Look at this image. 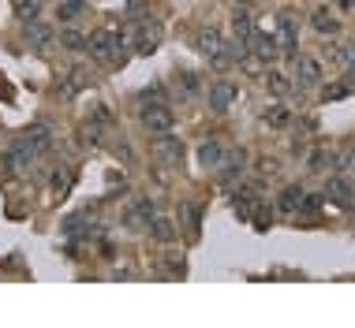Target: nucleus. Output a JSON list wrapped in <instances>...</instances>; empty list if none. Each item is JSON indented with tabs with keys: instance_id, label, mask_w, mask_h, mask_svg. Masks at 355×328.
I'll list each match as a JSON object with an SVG mask.
<instances>
[{
	"instance_id": "nucleus-2",
	"label": "nucleus",
	"mask_w": 355,
	"mask_h": 328,
	"mask_svg": "<svg viewBox=\"0 0 355 328\" xmlns=\"http://www.w3.org/2000/svg\"><path fill=\"white\" fill-rule=\"evenodd\" d=\"M123 37H128L131 45H135V53L139 56H150V53H157V45H161V23L157 19H146V15H139L135 23L123 30Z\"/></svg>"
},
{
	"instance_id": "nucleus-8",
	"label": "nucleus",
	"mask_w": 355,
	"mask_h": 328,
	"mask_svg": "<svg viewBox=\"0 0 355 328\" xmlns=\"http://www.w3.org/2000/svg\"><path fill=\"white\" fill-rule=\"evenodd\" d=\"M195 49L202 53V56H209V60L220 67V56H225V37H220L217 26H202V30L195 34Z\"/></svg>"
},
{
	"instance_id": "nucleus-11",
	"label": "nucleus",
	"mask_w": 355,
	"mask_h": 328,
	"mask_svg": "<svg viewBox=\"0 0 355 328\" xmlns=\"http://www.w3.org/2000/svg\"><path fill=\"white\" fill-rule=\"evenodd\" d=\"M34 157H37V153L31 149V142H26V138H19L15 146L4 153V164H8V172H26V168L34 164Z\"/></svg>"
},
{
	"instance_id": "nucleus-26",
	"label": "nucleus",
	"mask_w": 355,
	"mask_h": 328,
	"mask_svg": "<svg viewBox=\"0 0 355 328\" xmlns=\"http://www.w3.org/2000/svg\"><path fill=\"white\" fill-rule=\"evenodd\" d=\"M37 12H42V0H15V15L23 19V23H34Z\"/></svg>"
},
{
	"instance_id": "nucleus-6",
	"label": "nucleus",
	"mask_w": 355,
	"mask_h": 328,
	"mask_svg": "<svg viewBox=\"0 0 355 328\" xmlns=\"http://www.w3.org/2000/svg\"><path fill=\"white\" fill-rule=\"evenodd\" d=\"M236 98H239V86L232 79H214V82H209V90H206V101H209V109H214V112H228L236 104Z\"/></svg>"
},
{
	"instance_id": "nucleus-28",
	"label": "nucleus",
	"mask_w": 355,
	"mask_h": 328,
	"mask_svg": "<svg viewBox=\"0 0 355 328\" xmlns=\"http://www.w3.org/2000/svg\"><path fill=\"white\" fill-rule=\"evenodd\" d=\"M254 172H258V176H277V161L273 157H258Z\"/></svg>"
},
{
	"instance_id": "nucleus-12",
	"label": "nucleus",
	"mask_w": 355,
	"mask_h": 328,
	"mask_svg": "<svg viewBox=\"0 0 355 328\" xmlns=\"http://www.w3.org/2000/svg\"><path fill=\"white\" fill-rule=\"evenodd\" d=\"M172 90L180 93V101H195L198 93H202V79H198L195 71H187V67H184V71L172 75Z\"/></svg>"
},
{
	"instance_id": "nucleus-9",
	"label": "nucleus",
	"mask_w": 355,
	"mask_h": 328,
	"mask_svg": "<svg viewBox=\"0 0 355 328\" xmlns=\"http://www.w3.org/2000/svg\"><path fill=\"white\" fill-rule=\"evenodd\" d=\"M153 217H157V213H153V201H150V198H135L128 209H123V228L142 231V228H150Z\"/></svg>"
},
{
	"instance_id": "nucleus-4",
	"label": "nucleus",
	"mask_w": 355,
	"mask_h": 328,
	"mask_svg": "<svg viewBox=\"0 0 355 328\" xmlns=\"http://www.w3.org/2000/svg\"><path fill=\"white\" fill-rule=\"evenodd\" d=\"M292 86L300 90H318L322 86V64L306 53H295V67H292Z\"/></svg>"
},
{
	"instance_id": "nucleus-20",
	"label": "nucleus",
	"mask_w": 355,
	"mask_h": 328,
	"mask_svg": "<svg viewBox=\"0 0 355 328\" xmlns=\"http://www.w3.org/2000/svg\"><path fill=\"white\" fill-rule=\"evenodd\" d=\"M311 23H314V30H318V34H325V37L340 34V23H337V19L329 15V8H318V12H314V19H311Z\"/></svg>"
},
{
	"instance_id": "nucleus-1",
	"label": "nucleus",
	"mask_w": 355,
	"mask_h": 328,
	"mask_svg": "<svg viewBox=\"0 0 355 328\" xmlns=\"http://www.w3.org/2000/svg\"><path fill=\"white\" fill-rule=\"evenodd\" d=\"M128 42L123 37V30L116 23H101V26H94L90 34H86V49H90L94 60H105V64H123V56H120V45Z\"/></svg>"
},
{
	"instance_id": "nucleus-25",
	"label": "nucleus",
	"mask_w": 355,
	"mask_h": 328,
	"mask_svg": "<svg viewBox=\"0 0 355 328\" xmlns=\"http://www.w3.org/2000/svg\"><path fill=\"white\" fill-rule=\"evenodd\" d=\"M23 138L31 142V149H34V153H45V149L53 146V138H49V131H45V127H31V131L23 134Z\"/></svg>"
},
{
	"instance_id": "nucleus-21",
	"label": "nucleus",
	"mask_w": 355,
	"mask_h": 328,
	"mask_svg": "<svg viewBox=\"0 0 355 328\" xmlns=\"http://www.w3.org/2000/svg\"><path fill=\"white\" fill-rule=\"evenodd\" d=\"M262 79H266V86H270V90L277 93V98H284V93L292 90V79H288L284 71H277V67H266V75H262Z\"/></svg>"
},
{
	"instance_id": "nucleus-13",
	"label": "nucleus",
	"mask_w": 355,
	"mask_h": 328,
	"mask_svg": "<svg viewBox=\"0 0 355 328\" xmlns=\"http://www.w3.org/2000/svg\"><path fill=\"white\" fill-rule=\"evenodd\" d=\"M247 45H251V53L258 56V60L270 64V67L277 64V56H281V45H277V37H273V34H258V30H254V37H251Z\"/></svg>"
},
{
	"instance_id": "nucleus-18",
	"label": "nucleus",
	"mask_w": 355,
	"mask_h": 328,
	"mask_svg": "<svg viewBox=\"0 0 355 328\" xmlns=\"http://www.w3.org/2000/svg\"><path fill=\"white\" fill-rule=\"evenodd\" d=\"M306 164H311V172H333V168H340V164H337V153L325 149V146L314 149L311 157H306Z\"/></svg>"
},
{
	"instance_id": "nucleus-10",
	"label": "nucleus",
	"mask_w": 355,
	"mask_h": 328,
	"mask_svg": "<svg viewBox=\"0 0 355 328\" xmlns=\"http://www.w3.org/2000/svg\"><path fill=\"white\" fill-rule=\"evenodd\" d=\"M26 45H31V49L34 53H45V49H53V45H56V34H53V26H45V23H37V19H34V23H26Z\"/></svg>"
},
{
	"instance_id": "nucleus-22",
	"label": "nucleus",
	"mask_w": 355,
	"mask_h": 328,
	"mask_svg": "<svg viewBox=\"0 0 355 328\" xmlns=\"http://www.w3.org/2000/svg\"><path fill=\"white\" fill-rule=\"evenodd\" d=\"M262 120L270 123V127H277V131H284L288 123H292V112H288V104H270V109L262 112Z\"/></svg>"
},
{
	"instance_id": "nucleus-31",
	"label": "nucleus",
	"mask_w": 355,
	"mask_h": 328,
	"mask_svg": "<svg viewBox=\"0 0 355 328\" xmlns=\"http://www.w3.org/2000/svg\"><path fill=\"white\" fill-rule=\"evenodd\" d=\"M344 8H355V0H344Z\"/></svg>"
},
{
	"instance_id": "nucleus-7",
	"label": "nucleus",
	"mask_w": 355,
	"mask_h": 328,
	"mask_svg": "<svg viewBox=\"0 0 355 328\" xmlns=\"http://www.w3.org/2000/svg\"><path fill=\"white\" fill-rule=\"evenodd\" d=\"M277 45H281V53H288V56H295V45H300V30H295V12H284L277 15Z\"/></svg>"
},
{
	"instance_id": "nucleus-5",
	"label": "nucleus",
	"mask_w": 355,
	"mask_h": 328,
	"mask_svg": "<svg viewBox=\"0 0 355 328\" xmlns=\"http://www.w3.org/2000/svg\"><path fill=\"white\" fill-rule=\"evenodd\" d=\"M150 153H153V161L165 164V168H180V161H184V142H180L176 134H157Z\"/></svg>"
},
{
	"instance_id": "nucleus-24",
	"label": "nucleus",
	"mask_w": 355,
	"mask_h": 328,
	"mask_svg": "<svg viewBox=\"0 0 355 328\" xmlns=\"http://www.w3.org/2000/svg\"><path fill=\"white\" fill-rule=\"evenodd\" d=\"M303 201H306V190H303V187H284V190H281V209H284V213L303 209Z\"/></svg>"
},
{
	"instance_id": "nucleus-29",
	"label": "nucleus",
	"mask_w": 355,
	"mask_h": 328,
	"mask_svg": "<svg viewBox=\"0 0 355 328\" xmlns=\"http://www.w3.org/2000/svg\"><path fill=\"white\" fill-rule=\"evenodd\" d=\"M236 4H239V8H254L258 0H236Z\"/></svg>"
},
{
	"instance_id": "nucleus-3",
	"label": "nucleus",
	"mask_w": 355,
	"mask_h": 328,
	"mask_svg": "<svg viewBox=\"0 0 355 328\" xmlns=\"http://www.w3.org/2000/svg\"><path fill=\"white\" fill-rule=\"evenodd\" d=\"M139 120H142V127H146L153 138H157V134H172V123H176V116H172L168 101H150V104H142Z\"/></svg>"
},
{
	"instance_id": "nucleus-14",
	"label": "nucleus",
	"mask_w": 355,
	"mask_h": 328,
	"mask_svg": "<svg viewBox=\"0 0 355 328\" xmlns=\"http://www.w3.org/2000/svg\"><path fill=\"white\" fill-rule=\"evenodd\" d=\"M232 37L236 42H251L254 37V15H251V8H239L236 4V12H232Z\"/></svg>"
},
{
	"instance_id": "nucleus-16",
	"label": "nucleus",
	"mask_w": 355,
	"mask_h": 328,
	"mask_svg": "<svg viewBox=\"0 0 355 328\" xmlns=\"http://www.w3.org/2000/svg\"><path fill=\"white\" fill-rule=\"evenodd\" d=\"M225 146H220L217 138H202L198 142V164H202V168H220V161H225Z\"/></svg>"
},
{
	"instance_id": "nucleus-17",
	"label": "nucleus",
	"mask_w": 355,
	"mask_h": 328,
	"mask_svg": "<svg viewBox=\"0 0 355 328\" xmlns=\"http://www.w3.org/2000/svg\"><path fill=\"white\" fill-rule=\"evenodd\" d=\"M325 194H329L333 201H340V206H352V194H355V190H352V183L348 179H340V176H333L329 183H325Z\"/></svg>"
},
{
	"instance_id": "nucleus-15",
	"label": "nucleus",
	"mask_w": 355,
	"mask_h": 328,
	"mask_svg": "<svg viewBox=\"0 0 355 328\" xmlns=\"http://www.w3.org/2000/svg\"><path fill=\"white\" fill-rule=\"evenodd\" d=\"M243 168H247V149H228L225 161H220V168H217L220 172V183H232Z\"/></svg>"
},
{
	"instance_id": "nucleus-27",
	"label": "nucleus",
	"mask_w": 355,
	"mask_h": 328,
	"mask_svg": "<svg viewBox=\"0 0 355 328\" xmlns=\"http://www.w3.org/2000/svg\"><path fill=\"white\" fill-rule=\"evenodd\" d=\"M60 42L68 45V49H86V34H79V30H71V26H68V30L60 34Z\"/></svg>"
},
{
	"instance_id": "nucleus-30",
	"label": "nucleus",
	"mask_w": 355,
	"mask_h": 328,
	"mask_svg": "<svg viewBox=\"0 0 355 328\" xmlns=\"http://www.w3.org/2000/svg\"><path fill=\"white\" fill-rule=\"evenodd\" d=\"M344 161H348V164H352V168H355V146L348 149V157H344Z\"/></svg>"
},
{
	"instance_id": "nucleus-23",
	"label": "nucleus",
	"mask_w": 355,
	"mask_h": 328,
	"mask_svg": "<svg viewBox=\"0 0 355 328\" xmlns=\"http://www.w3.org/2000/svg\"><path fill=\"white\" fill-rule=\"evenodd\" d=\"M83 8H86V0H56V19L60 23H75L83 15Z\"/></svg>"
},
{
	"instance_id": "nucleus-19",
	"label": "nucleus",
	"mask_w": 355,
	"mask_h": 328,
	"mask_svg": "<svg viewBox=\"0 0 355 328\" xmlns=\"http://www.w3.org/2000/svg\"><path fill=\"white\" fill-rule=\"evenodd\" d=\"M150 235L157 239V243H172V239L180 235V228L172 224L168 217H153V220H150Z\"/></svg>"
}]
</instances>
